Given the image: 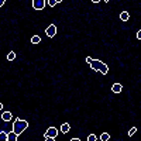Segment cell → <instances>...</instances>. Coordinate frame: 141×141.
I'll use <instances>...</instances> for the list:
<instances>
[{
  "label": "cell",
  "instance_id": "obj_2",
  "mask_svg": "<svg viewBox=\"0 0 141 141\" xmlns=\"http://www.w3.org/2000/svg\"><path fill=\"white\" fill-rule=\"evenodd\" d=\"M27 127H28V123H27L26 120L16 119V121H14V124H13V131L18 136V134H21Z\"/></svg>",
  "mask_w": 141,
  "mask_h": 141
},
{
  "label": "cell",
  "instance_id": "obj_12",
  "mask_svg": "<svg viewBox=\"0 0 141 141\" xmlns=\"http://www.w3.org/2000/svg\"><path fill=\"white\" fill-rule=\"evenodd\" d=\"M6 140H7V133L0 131V141H6Z\"/></svg>",
  "mask_w": 141,
  "mask_h": 141
},
{
  "label": "cell",
  "instance_id": "obj_8",
  "mask_svg": "<svg viewBox=\"0 0 141 141\" xmlns=\"http://www.w3.org/2000/svg\"><path fill=\"white\" fill-rule=\"evenodd\" d=\"M7 140L9 141H16L17 140V134H16L14 131H10L9 134H7Z\"/></svg>",
  "mask_w": 141,
  "mask_h": 141
},
{
  "label": "cell",
  "instance_id": "obj_7",
  "mask_svg": "<svg viewBox=\"0 0 141 141\" xmlns=\"http://www.w3.org/2000/svg\"><path fill=\"white\" fill-rule=\"evenodd\" d=\"M121 89H123V86H121L120 83H114L113 86H111V90H113L114 93H120L121 92Z\"/></svg>",
  "mask_w": 141,
  "mask_h": 141
},
{
  "label": "cell",
  "instance_id": "obj_18",
  "mask_svg": "<svg viewBox=\"0 0 141 141\" xmlns=\"http://www.w3.org/2000/svg\"><path fill=\"white\" fill-rule=\"evenodd\" d=\"M92 59H93V58L88 57V58H86V62H88V64H90V62H92Z\"/></svg>",
  "mask_w": 141,
  "mask_h": 141
},
{
  "label": "cell",
  "instance_id": "obj_22",
  "mask_svg": "<svg viewBox=\"0 0 141 141\" xmlns=\"http://www.w3.org/2000/svg\"><path fill=\"white\" fill-rule=\"evenodd\" d=\"M1 109H3V105H1V103H0V110H1Z\"/></svg>",
  "mask_w": 141,
  "mask_h": 141
},
{
  "label": "cell",
  "instance_id": "obj_4",
  "mask_svg": "<svg viewBox=\"0 0 141 141\" xmlns=\"http://www.w3.org/2000/svg\"><path fill=\"white\" fill-rule=\"evenodd\" d=\"M45 34L48 35L49 38H52L54 35L57 34V26L55 24H51V26L47 27V31H45Z\"/></svg>",
  "mask_w": 141,
  "mask_h": 141
},
{
  "label": "cell",
  "instance_id": "obj_1",
  "mask_svg": "<svg viewBox=\"0 0 141 141\" xmlns=\"http://www.w3.org/2000/svg\"><path fill=\"white\" fill-rule=\"evenodd\" d=\"M90 68H92L93 70H99V72H102L103 75H106L107 70H109L107 65L103 64L102 61H99V59H92V62H90Z\"/></svg>",
  "mask_w": 141,
  "mask_h": 141
},
{
  "label": "cell",
  "instance_id": "obj_15",
  "mask_svg": "<svg viewBox=\"0 0 141 141\" xmlns=\"http://www.w3.org/2000/svg\"><path fill=\"white\" fill-rule=\"evenodd\" d=\"M136 133H137V128H136V127H133L131 130L128 131V136H130V137H133V136H134V134H136Z\"/></svg>",
  "mask_w": 141,
  "mask_h": 141
},
{
  "label": "cell",
  "instance_id": "obj_6",
  "mask_svg": "<svg viewBox=\"0 0 141 141\" xmlns=\"http://www.w3.org/2000/svg\"><path fill=\"white\" fill-rule=\"evenodd\" d=\"M1 120L3 121H10L11 120V113L10 111H3L1 113Z\"/></svg>",
  "mask_w": 141,
  "mask_h": 141
},
{
  "label": "cell",
  "instance_id": "obj_3",
  "mask_svg": "<svg viewBox=\"0 0 141 141\" xmlns=\"http://www.w3.org/2000/svg\"><path fill=\"white\" fill-rule=\"evenodd\" d=\"M33 7L34 10H44L45 0H33Z\"/></svg>",
  "mask_w": 141,
  "mask_h": 141
},
{
  "label": "cell",
  "instance_id": "obj_16",
  "mask_svg": "<svg viewBox=\"0 0 141 141\" xmlns=\"http://www.w3.org/2000/svg\"><path fill=\"white\" fill-rule=\"evenodd\" d=\"M97 137L95 136V134H90V136H88V141H96Z\"/></svg>",
  "mask_w": 141,
  "mask_h": 141
},
{
  "label": "cell",
  "instance_id": "obj_13",
  "mask_svg": "<svg viewBox=\"0 0 141 141\" xmlns=\"http://www.w3.org/2000/svg\"><path fill=\"white\" fill-rule=\"evenodd\" d=\"M109 138H110V136H109L107 133H103V134L100 136V140H102V141H107Z\"/></svg>",
  "mask_w": 141,
  "mask_h": 141
},
{
  "label": "cell",
  "instance_id": "obj_17",
  "mask_svg": "<svg viewBox=\"0 0 141 141\" xmlns=\"http://www.w3.org/2000/svg\"><path fill=\"white\" fill-rule=\"evenodd\" d=\"M55 4H57V1H55V0H48V6H49V7H55Z\"/></svg>",
  "mask_w": 141,
  "mask_h": 141
},
{
  "label": "cell",
  "instance_id": "obj_20",
  "mask_svg": "<svg viewBox=\"0 0 141 141\" xmlns=\"http://www.w3.org/2000/svg\"><path fill=\"white\" fill-rule=\"evenodd\" d=\"M4 4V0H0V6H3Z\"/></svg>",
  "mask_w": 141,
  "mask_h": 141
},
{
  "label": "cell",
  "instance_id": "obj_11",
  "mask_svg": "<svg viewBox=\"0 0 141 141\" xmlns=\"http://www.w3.org/2000/svg\"><path fill=\"white\" fill-rule=\"evenodd\" d=\"M40 41H41L40 35H34V37L31 38V42H33V44H40Z\"/></svg>",
  "mask_w": 141,
  "mask_h": 141
},
{
  "label": "cell",
  "instance_id": "obj_24",
  "mask_svg": "<svg viewBox=\"0 0 141 141\" xmlns=\"http://www.w3.org/2000/svg\"><path fill=\"white\" fill-rule=\"evenodd\" d=\"M103 1H110V0H103Z\"/></svg>",
  "mask_w": 141,
  "mask_h": 141
},
{
  "label": "cell",
  "instance_id": "obj_5",
  "mask_svg": "<svg viewBox=\"0 0 141 141\" xmlns=\"http://www.w3.org/2000/svg\"><path fill=\"white\" fill-rule=\"evenodd\" d=\"M45 136L47 137H51V138H57V136H58V130L55 127H49L48 130H47V133H45Z\"/></svg>",
  "mask_w": 141,
  "mask_h": 141
},
{
  "label": "cell",
  "instance_id": "obj_21",
  "mask_svg": "<svg viewBox=\"0 0 141 141\" xmlns=\"http://www.w3.org/2000/svg\"><path fill=\"white\" fill-rule=\"evenodd\" d=\"M93 3H99V1H100V0H92Z\"/></svg>",
  "mask_w": 141,
  "mask_h": 141
},
{
  "label": "cell",
  "instance_id": "obj_10",
  "mask_svg": "<svg viewBox=\"0 0 141 141\" xmlns=\"http://www.w3.org/2000/svg\"><path fill=\"white\" fill-rule=\"evenodd\" d=\"M69 130H70V126L68 123H64V124H62V127H61V131L62 133H68Z\"/></svg>",
  "mask_w": 141,
  "mask_h": 141
},
{
  "label": "cell",
  "instance_id": "obj_9",
  "mask_svg": "<svg viewBox=\"0 0 141 141\" xmlns=\"http://www.w3.org/2000/svg\"><path fill=\"white\" fill-rule=\"evenodd\" d=\"M120 18H121V21H127L128 18H130V14L127 11H123V13L120 14Z\"/></svg>",
  "mask_w": 141,
  "mask_h": 141
},
{
  "label": "cell",
  "instance_id": "obj_23",
  "mask_svg": "<svg viewBox=\"0 0 141 141\" xmlns=\"http://www.w3.org/2000/svg\"><path fill=\"white\" fill-rule=\"evenodd\" d=\"M55 1H57V3H61V1H62V0H55Z\"/></svg>",
  "mask_w": 141,
  "mask_h": 141
},
{
  "label": "cell",
  "instance_id": "obj_19",
  "mask_svg": "<svg viewBox=\"0 0 141 141\" xmlns=\"http://www.w3.org/2000/svg\"><path fill=\"white\" fill-rule=\"evenodd\" d=\"M137 38H138V40H141V31H138V33H137Z\"/></svg>",
  "mask_w": 141,
  "mask_h": 141
},
{
  "label": "cell",
  "instance_id": "obj_14",
  "mask_svg": "<svg viewBox=\"0 0 141 141\" xmlns=\"http://www.w3.org/2000/svg\"><path fill=\"white\" fill-rule=\"evenodd\" d=\"M14 58H16V54H14L13 51H11V52H9V54H7V59H9V61H13Z\"/></svg>",
  "mask_w": 141,
  "mask_h": 141
}]
</instances>
